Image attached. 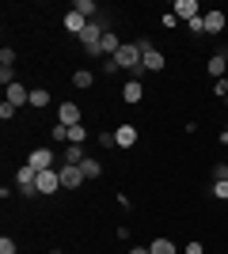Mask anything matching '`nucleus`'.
I'll return each mask as SVG.
<instances>
[{"label":"nucleus","mask_w":228,"mask_h":254,"mask_svg":"<svg viewBox=\"0 0 228 254\" xmlns=\"http://www.w3.org/2000/svg\"><path fill=\"white\" fill-rule=\"evenodd\" d=\"M149 251L152 254H175V243H171V239H152Z\"/></svg>","instance_id":"obj_19"},{"label":"nucleus","mask_w":228,"mask_h":254,"mask_svg":"<svg viewBox=\"0 0 228 254\" xmlns=\"http://www.w3.org/2000/svg\"><path fill=\"white\" fill-rule=\"evenodd\" d=\"M206 68H209V76H213V80H225V53H213Z\"/></svg>","instance_id":"obj_14"},{"label":"nucleus","mask_w":228,"mask_h":254,"mask_svg":"<svg viewBox=\"0 0 228 254\" xmlns=\"http://www.w3.org/2000/svg\"><path fill=\"white\" fill-rule=\"evenodd\" d=\"M221 144H225V152H228V137H225V133H221Z\"/></svg>","instance_id":"obj_33"},{"label":"nucleus","mask_w":228,"mask_h":254,"mask_svg":"<svg viewBox=\"0 0 228 254\" xmlns=\"http://www.w3.org/2000/svg\"><path fill=\"white\" fill-rule=\"evenodd\" d=\"M118 50H122V38H118L114 31H107V34H103V53H110V57H114Z\"/></svg>","instance_id":"obj_16"},{"label":"nucleus","mask_w":228,"mask_h":254,"mask_svg":"<svg viewBox=\"0 0 228 254\" xmlns=\"http://www.w3.org/2000/svg\"><path fill=\"white\" fill-rule=\"evenodd\" d=\"M46 103H50V91H46V87H34V91H31V106H38V110H42Z\"/></svg>","instance_id":"obj_20"},{"label":"nucleus","mask_w":228,"mask_h":254,"mask_svg":"<svg viewBox=\"0 0 228 254\" xmlns=\"http://www.w3.org/2000/svg\"><path fill=\"white\" fill-rule=\"evenodd\" d=\"M171 11L179 15V19H186V23L202 15V8H198V0H175V8H171Z\"/></svg>","instance_id":"obj_7"},{"label":"nucleus","mask_w":228,"mask_h":254,"mask_svg":"<svg viewBox=\"0 0 228 254\" xmlns=\"http://www.w3.org/2000/svg\"><path fill=\"white\" fill-rule=\"evenodd\" d=\"M50 137H54V140H69V126H61V122H57V126L50 129Z\"/></svg>","instance_id":"obj_23"},{"label":"nucleus","mask_w":228,"mask_h":254,"mask_svg":"<svg viewBox=\"0 0 228 254\" xmlns=\"http://www.w3.org/2000/svg\"><path fill=\"white\" fill-rule=\"evenodd\" d=\"M213 197H221V201H228V182H213Z\"/></svg>","instance_id":"obj_26"},{"label":"nucleus","mask_w":228,"mask_h":254,"mask_svg":"<svg viewBox=\"0 0 228 254\" xmlns=\"http://www.w3.org/2000/svg\"><path fill=\"white\" fill-rule=\"evenodd\" d=\"M61 190V175L54 167L50 171H38V193H57Z\"/></svg>","instance_id":"obj_4"},{"label":"nucleus","mask_w":228,"mask_h":254,"mask_svg":"<svg viewBox=\"0 0 228 254\" xmlns=\"http://www.w3.org/2000/svg\"><path fill=\"white\" fill-rule=\"evenodd\" d=\"M122 99H126V103H141V99H145V84L130 76V80H126V87H122Z\"/></svg>","instance_id":"obj_8"},{"label":"nucleus","mask_w":228,"mask_h":254,"mask_svg":"<svg viewBox=\"0 0 228 254\" xmlns=\"http://www.w3.org/2000/svg\"><path fill=\"white\" fill-rule=\"evenodd\" d=\"M80 171H84V179H99V175H103V163H99V159H84Z\"/></svg>","instance_id":"obj_17"},{"label":"nucleus","mask_w":228,"mask_h":254,"mask_svg":"<svg viewBox=\"0 0 228 254\" xmlns=\"http://www.w3.org/2000/svg\"><path fill=\"white\" fill-rule=\"evenodd\" d=\"M103 72L110 76V72H122V68H118V61H114V57H107V61H103Z\"/></svg>","instance_id":"obj_30"},{"label":"nucleus","mask_w":228,"mask_h":254,"mask_svg":"<svg viewBox=\"0 0 228 254\" xmlns=\"http://www.w3.org/2000/svg\"><path fill=\"white\" fill-rule=\"evenodd\" d=\"M0 254H15V239H8V235H4V239H0Z\"/></svg>","instance_id":"obj_28"},{"label":"nucleus","mask_w":228,"mask_h":254,"mask_svg":"<svg viewBox=\"0 0 228 254\" xmlns=\"http://www.w3.org/2000/svg\"><path fill=\"white\" fill-rule=\"evenodd\" d=\"M114 140H118V148H133V144H137V129L133 126H118L114 129Z\"/></svg>","instance_id":"obj_11"},{"label":"nucleus","mask_w":228,"mask_h":254,"mask_svg":"<svg viewBox=\"0 0 228 254\" xmlns=\"http://www.w3.org/2000/svg\"><path fill=\"white\" fill-rule=\"evenodd\" d=\"M130 254H152L149 247H130Z\"/></svg>","instance_id":"obj_32"},{"label":"nucleus","mask_w":228,"mask_h":254,"mask_svg":"<svg viewBox=\"0 0 228 254\" xmlns=\"http://www.w3.org/2000/svg\"><path fill=\"white\" fill-rule=\"evenodd\" d=\"M57 175H61V186H65V190H76V186L84 182V171L76 167V163H61V171H57Z\"/></svg>","instance_id":"obj_3"},{"label":"nucleus","mask_w":228,"mask_h":254,"mask_svg":"<svg viewBox=\"0 0 228 254\" xmlns=\"http://www.w3.org/2000/svg\"><path fill=\"white\" fill-rule=\"evenodd\" d=\"M50 254H61V251H50Z\"/></svg>","instance_id":"obj_35"},{"label":"nucleus","mask_w":228,"mask_h":254,"mask_svg":"<svg viewBox=\"0 0 228 254\" xmlns=\"http://www.w3.org/2000/svg\"><path fill=\"white\" fill-rule=\"evenodd\" d=\"M15 186H19V193L34 197V193H38V171H34L31 163H23V167L15 171Z\"/></svg>","instance_id":"obj_2"},{"label":"nucleus","mask_w":228,"mask_h":254,"mask_svg":"<svg viewBox=\"0 0 228 254\" xmlns=\"http://www.w3.org/2000/svg\"><path fill=\"white\" fill-rule=\"evenodd\" d=\"M202 23H206V34H221L225 31V11H206Z\"/></svg>","instance_id":"obj_10"},{"label":"nucleus","mask_w":228,"mask_h":254,"mask_svg":"<svg viewBox=\"0 0 228 254\" xmlns=\"http://www.w3.org/2000/svg\"><path fill=\"white\" fill-rule=\"evenodd\" d=\"M213 182H228V163H217V167H213Z\"/></svg>","instance_id":"obj_25"},{"label":"nucleus","mask_w":228,"mask_h":254,"mask_svg":"<svg viewBox=\"0 0 228 254\" xmlns=\"http://www.w3.org/2000/svg\"><path fill=\"white\" fill-rule=\"evenodd\" d=\"M213 91H217V95H228V80H213Z\"/></svg>","instance_id":"obj_31"},{"label":"nucleus","mask_w":228,"mask_h":254,"mask_svg":"<svg viewBox=\"0 0 228 254\" xmlns=\"http://www.w3.org/2000/svg\"><path fill=\"white\" fill-rule=\"evenodd\" d=\"M65 31H69V34H84V31H87V19L80 15V11L69 8V11H65Z\"/></svg>","instance_id":"obj_9"},{"label":"nucleus","mask_w":228,"mask_h":254,"mask_svg":"<svg viewBox=\"0 0 228 254\" xmlns=\"http://www.w3.org/2000/svg\"><path fill=\"white\" fill-rule=\"evenodd\" d=\"M99 148H118V140H114V133H99Z\"/></svg>","instance_id":"obj_24"},{"label":"nucleus","mask_w":228,"mask_h":254,"mask_svg":"<svg viewBox=\"0 0 228 254\" xmlns=\"http://www.w3.org/2000/svg\"><path fill=\"white\" fill-rule=\"evenodd\" d=\"M225 137H228V122H225Z\"/></svg>","instance_id":"obj_34"},{"label":"nucleus","mask_w":228,"mask_h":254,"mask_svg":"<svg viewBox=\"0 0 228 254\" xmlns=\"http://www.w3.org/2000/svg\"><path fill=\"white\" fill-rule=\"evenodd\" d=\"M73 11H80V15H84V19L91 23V19L99 15V4H95V0H76V4H73Z\"/></svg>","instance_id":"obj_12"},{"label":"nucleus","mask_w":228,"mask_h":254,"mask_svg":"<svg viewBox=\"0 0 228 254\" xmlns=\"http://www.w3.org/2000/svg\"><path fill=\"white\" fill-rule=\"evenodd\" d=\"M84 137H87L84 122H80V126H73V129H69V144H84Z\"/></svg>","instance_id":"obj_21"},{"label":"nucleus","mask_w":228,"mask_h":254,"mask_svg":"<svg viewBox=\"0 0 228 254\" xmlns=\"http://www.w3.org/2000/svg\"><path fill=\"white\" fill-rule=\"evenodd\" d=\"M84 148H80V144H69V152H65V163H76V167H80V163H84Z\"/></svg>","instance_id":"obj_18"},{"label":"nucleus","mask_w":228,"mask_h":254,"mask_svg":"<svg viewBox=\"0 0 228 254\" xmlns=\"http://www.w3.org/2000/svg\"><path fill=\"white\" fill-rule=\"evenodd\" d=\"M27 163H31L34 171H50L54 167V148H34L31 156H27Z\"/></svg>","instance_id":"obj_5"},{"label":"nucleus","mask_w":228,"mask_h":254,"mask_svg":"<svg viewBox=\"0 0 228 254\" xmlns=\"http://www.w3.org/2000/svg\"><path fill=\"white\" fill-rule=\"evenodd\" d=\"M8 103H11V106H19V103H31V91H27L23 84H11V87H8Z\"/></svg>","instance_id":"obj_13"},{"label":"nucleus","mask_w":228,"mask_h":254,"mask_svg":"<svg viewBox=\"0 0 228 254\" xmlns=\"http://www.w3.org/2000/svg\"><path fill=\"white\" fill-rule=\"evenodd\" d=\"M137 46H141V68L145 72H163V53L149 38H137Z\"/></svg>","instance_id":"obj_1"},{"label":"nucleus","mask_w":228,"mask_h":254,"mask_svg":"<svg viewBox=\"0 0 228 254\" xmlns=\"http://www.w3.org/2000/svg\"><path fill=\"white\" fill-rule=\"evenodd\" d=\"M0 118H4V122H11V118H15V106H11V103H0Z\"/></svg>","instance_id":"obj_27"},{"label":"nucleus","mask_w":228,"mask_h":254,"mask_svg":"<svg viewBox=\"0 0 228 254\" xmlns=\"http://www.w3.org/2000/svg\"><path fill=\"white\" fill-rule=\"evenodd\" d=\"M183 254H206V247L198 243V239H190V243H186V251Z\"/></svg>","instance_id":"obj_29"},{"label":"nucleus","mask_w":228,"mask_h":254,"mask_svg":"<svg viewBox=\"0 0 228 254\" xmlns=\"http://www.w3.org/2000/svg\"><path fill=\"white\" fill-rule=\"evenodd\" d=\"M11 64H15V50L4 46V50H0V68H11Z\"/></svg>","instance_id":"obj_22"},{"label":"nucleus","mask_w":228,"mask_h":254,"mask_svg":"<svg viewBox=\"0 0 228 254\" xmlns=\"http://www.w3.org/2000/svg\"><path fill=\"white\" fill-rule=\"evenodd\" d=\"M91 84H95V76L87 72V68H76V72H73V87H80V91H87V87H91Z\"/></svg>","instance_id":"obj_15"},{"label":"nucleus","mask_w":228,"mask_h":254,"mask_svg":"<svg viewBox=\"0 0 228 254\" xmlns=\"http://www.w3.org/2000/svg\"><path fill=\"white\" fill-rule=\"evenodd\" d=\"M57 122L69 126V129L80 126V106H76V103H61V106H57Z\"/></svg>","instance_id":"obj_6"}]
</instances>
